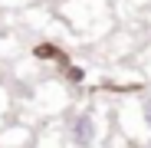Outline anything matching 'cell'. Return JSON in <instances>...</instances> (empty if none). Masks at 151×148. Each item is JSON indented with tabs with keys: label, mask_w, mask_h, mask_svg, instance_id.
I'll list each match as a JSON object with an SVG mask.
<instances>
[{
	"label": "cell",
	"mask_w": 151,
	"mask_h": 148,
	"mask_svg": "<svg viewBox=\"0 0 151 148\" xmlns=\"http://www.w3.org/2000/svg\"><path fill=\"white\" fill-rule=\"evenodd\" d=\"M112 118L125 135H138L151 142V95H135L118 102V109H112Z\"/></svg>",
	"instance_id": "cell-1"
},
{
	"label": "cell",
	"mask_w": 151,
	"mask_h": 148,
	"mask_svg": "<svg viewBox=\"0 0 151 148\" xmlns=\"http://www.w3.org/2000/svg\"><path fill=\"white\" fill-rule=\"evenodd\" d=\"M102 132H105V122H102L99 105H86V109H79L66 122V142L69 145H79V148L95 145L99 138H102Z\"/></svg>",
	"instance_id": "cell-2"
},
{
	"label": "cell",
	"mask_w": 151,
	"mask_h": 148,
	"mask_svg": "<svg viewBox=\"0 0 151 148\" xmlns=\"http://www.w3.org/2000/svg\"><path fill=\"white\" fill-rule=\"evenodd\" d=\"M148 23H151V13H148Z\"/></svg>",
	"instance_id": "cell-3"
}]
</instances>
